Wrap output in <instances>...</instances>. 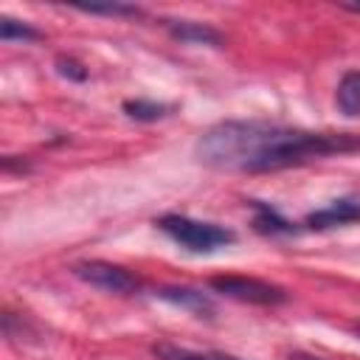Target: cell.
Returning <instances> with one entry per match:
<instances>
[{
  "label": "cell",
  "instance_id": "5b68a950",
  "mask_svg": "<svg viewBox=\"0 0 360 360\" xmlns=\"http://www.w3.org/2000/svg\"><path fill=\"white\" fill-rule=\"evenodd\" d=\"M349 222H360V200H335L326 208L307 217V225L315 228V231L335 228V225H349Z\"/></svg>",
  "mask_w": 360,
  "mask_h": 360
},
{
  "label": "cell",
  "instance_id": "8fae6325",
  "mask_svg": "<svg viewBox=\"0 0 360 360\" xmlns=\"http://www.w3.org/2000/svg\"><path fill=\"white\" fill-rule=\"evenodd\" d=\"M0 37L6 39V42H11V39H22V42H31V39H39V31L37 28H31V25H20L17 20H8V17H3V22H0Z\"/></svg>",
  "mask_w": 360,
  "mask_h": 360
},
{
  "label": "cell",
  "instance_id": "3957f363",
  "mask_svg": "<svg viewBox=\"0 0 360 360\" xmlns=\"http://www.w3.org/2000/svg\"><path fill=\"white\" fill-rule=\"evenodd\" d=\"M217 292L233 298V301H242V304H259V307H273V304H281L287 298V292L270 281H262V278H250V276H214L208 281Z\"/></svg>",
  "mask_w": 360,
  "mask_h": 360
},
{
  "label": "cell",
  "instance_id": "ba28073f",
  "mask_svg": "<svg viewBox=\"0 0 360 360\" xmlns=\"http://www.w3.org/2000/svg\"><path fill=\"white\" fill-rule=\"evenodd\" d=\"M155 354L160 360H242V357L225 354V352H191V349H180V346H169V343L155 346Z\"/></svg>",
  "mask_w": 360,
  "mask_h": 360
},
{
  "label": "cell",
  "instance_id": "5bb4252c",
  "mask_svg": "<svg viewBox=\"0 0 360 360\" xmlns=\"http://www.w3.org/2000/svg\"><path fill=\"white\" fill-rule=\"evenodd\" d=\"M287 360H323V357H318V354H307V352H292V354H287Z\"/></svg>",
  "mask_w": 360,
  "mask_h": 360
},
{
  "label": "cell",
  "instance_id": "8992f818",
  "mask_svg": "<svg viewBox=\"0 0 360 360\" xmlns=\"http://www.w3.org/2000/svg\"><path fill=\"white\" fill-rule=\"evenodd\" d=\"M335 104L343 115L349 118H360V70H349L338 90H335Z\"/></svg>",
  "mask_w": 360,
  "mask_h": 360
},
{
  "label": "cell",
  "instance_id": "277c9868",
  "mask_svg": "<svg viewBox=\"0 0 360 360\" xmlns=\"http://www.w3.org/2000/svg\"><path fill=\"white\" fill-rule=\"evenodd\" d=\"M73 273L84 284H90L96 290H104V292H112V295H129V292L138 290V278L129 270H124L118 264H110V262H82V264L73 267Z\"/></svg>",
  "mask_w": 360,
  "mask_h": 360
},
{
  "label": "cell",
  "instance_id": "7a4b0ae2",
  "mask_svg": "<svg viewBox=\"0 0 360 360\" xmlns=\"http://www.w3.org/2000/svg\"><path fill=\"white\" fill-rule=\"evenodd\" d=\"M158 228L166 236H172L177 245L191 250V253H211V250L225 248V245L233 242V231L219 228L214 222H200V219H191V217H177V214L160 217Z\"/></svg>",
  "mask_w": 360,
  "mask_h": 360
},
{
  "label": "cell",
  "instance_id": "6da1fadb",
  "mask_svg": "<svg viewBox=\"0 0 360 360\" xmlns=\"http://www.w3.org/2000/svg\"><path fill=\"white\" fill-rule=\"evenodd\" d=\"M354 149L360 135L309 132L273 121H219L194 143L197 160L219 172H276Z\"/></svg>",
  "mask_w": 360,
  "mask_h": 360
},
{
  "label": "cell",
  "instance_id": "9c48e42d",
  "mask_svg": "<svg viewBox=\"0 0 360 360\" xmlns=\"http://www.w3.org/2000/svg\"><path fill=\"white\" fill-rule=\"evenodd\" d=\"M169 28L177 39H186V42H211V45L219 42V34L202 22H169Z\"/></svg>",
  "mask_w": 360,
  "mask_h": 360
},
{
  "label": "cell",
  "instance_id": "4fadbf2b",
  "mask_svg": "<svg viewBox=\"0 0 360 360\" xmlns=\"http://www.w3.org/2000/svg\"><path fill=\"white\" fill-rule=\"evenodd\" d=\"M56 65H59V73L62 76H73V79H84L87 76V70H82V65H76L70 59H59Z\"/></svg>",
  "mask_w": 360,
  "mask_h": 360
},
{
  "label": "cell",
  "instance_id": "52a82bcc",
  "mask_svg": "<svg viewBox=\"0 0 360 360\" xmlns=\"http://www.w3.org/2000/svg\"><path fill=\"white\" fill-rule=\"evenodd\" d=\"M158 295L166 298V301H172V304H177V307H183V309H191V312H197V315H211V312H214V304H211L202 292L188 290V287H166V290H160Z\"/></svg>",
  "mask_w": 360,
  "mask_h": 360
},
{
  "label": "cell",
  "instance_id": "7c38bea8",
  "mask_svg": "<svg viewBox=\"0 0 360 360\" xmlns=\"http://www.w3.org/2000/svg\"><path fill=\"white\" fill-rule=\"evenodd\" d=\"M76 8L90 11V14H112V17H138L141 14L135 6H118V3H112V6H76Z\"/></svg>",
  "mask_w": 360,
  "mask_h": 360
},
{
  "label": "cell",
  "instance_id": "30bf717a",
  "mask_svg": "<svg viewBox=\"0 0 360 360\" xmlns=\"http://www.w3.org/2000/svg\"><path fill=\"white\" fill-rule=\"evenodd\" d=\"M166 110H169L166 104L143 101V98H138V101H127V104H124V112H127L129 118H138V121H155V118H163Z\"/></svg>",
  "mask_w": 360,
  "mask_h": 360
}]
</instances>
